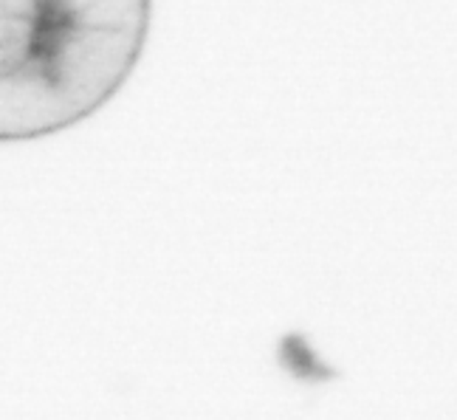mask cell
Wrapping results in <instances>:
<instances>
[{
	"label": "cell",
	"mask_w": 457,
	"mask_h": 420,
	"mask_svg": "<svg viewBox=\"0 0 457 420\" xmlns=\"http://www.w3.org/2000/svg\"><path fill=\"white\" fill-rule=\"evenodd\" d=\"M153 0H0V144L96 116L142 62Z\"/></svg>",
	"instance_id": "cell-1"
}]
</instances>
